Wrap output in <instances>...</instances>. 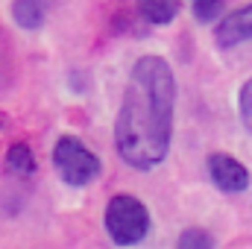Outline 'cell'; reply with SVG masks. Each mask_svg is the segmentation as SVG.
Wrapping results in <instances>:
<instances>
[{"label": "cell", "mask_w": 252, "mask_h": 249, "mask_svg": "<svg viewBox=\"0 0 252 249\" xmlns=\"http://www.w3.org/2000/svg\"><path fill=\"white\" fill-rule=\"evenodd\" d=\"M176 79L161 56L138 59L115 121V147L129 167L153 170L167 158L173 138Z\"/></svg>", "instance_id": "obj_1"}, {"label": "cell", "mask_w": 252, "mask_h": 249, "mask_svg": "<svg viewBox=\"0 0 252 249\" xmlns=\"http://www.w3.org/2000/svg\"><path fill=\"white\" fill-rule=\"evenodd\" d=\"M106 232L121 247L144 241L147 232H150V211H147V205L141 199L129 196V193L112 196V202L106 208Z\"/></svg>", "instance_id": "obj_2"}, {"label": "cell", "mask_w": 252, "mask_h": 249, "mask_svg": "<svg viewBox=\"0 0 252 249\" xmlns=\"http://www.w3.org/2000/svg\"><path fill=\"white\" fill-rule=\"evenodd\" d=\"M53 167L56 173L62 176L67 185L73 187H82L88 182H94L103 170L100 158L73 135H62L56 141V150H53Z\"/></svg>", "instance_id": "obj_3"}, {"label": "cell", "mask_w": 252, "mask_h": 249, "mask_svg": "<svg viewBox=\"0 0 252 249\" xmlns=\"http://www.w3.org/2000/svg\"><path fill=\"white\" fill-rule=\"evenodd\" d=\"M208 173H211L214 185L220 190H226V193H241V190L250 187V170L226 153L208 156Z\"/></svg>", "instance_id": "obj_4"}, {"label": "cell", "mask_w": 252, "mask_h": 249, "mask_svg": "<svg viewBox=\"0 0 252 249\" xmlns=\"http://www.w3.org/2000/svg\"><path fill=\"white\" fill-rule=\"evenodd\" d=\"M214 38H217V47H223V50H229L235 44H244V41H252V3L232 12V15H226L217 27Z\"/></svg>", "instance_id": "obj_5"}, {"label": "cell", "mask_w": 252, "mask_h": 249, "mask_svg": "<svg viewBox=\"0 0 252 249\" xmlns=\"http://www.w3.org/2000/svg\"><path fill=\"white\" fill-rule=\"evenodd\" d=\"M50 6H53V0H15L12 3V18L24 30H38V27H44Z\"/></svg>", "instance_id": "obj_6"}, {"label": "cell", "mask_w": 252, "mask_h": 249, "mask_svg": "<svg viewBox=\"0 0 252 249\" xmlns=\"http://www.w3.org/2000/svg\"><path fill=\"white\" fill-rule=\"evenodd\" d=\"M135 6H138V15H141L144 21L158 24V27L173 24L176 15H179V9H182L179 0H138Z\"/></svg>", "instance_id": "obj_7"}, {"label": "cell", "mask_w": 252, "mask_h": 249, "mask_svg": "<svg viewBox=\"0 0 252 249\" xmlns=\"http://www.w3.org/2000/svg\"><path fill=\"white\" fill-rule=\"evenodd\" d=\"M6 167H9V173H15V176H32V173H35V156H32V150H30L27 144L9 147V153H6Z\"/></svg>", "instance_id": "obj_8"}, {"label": "cell", "mask_w": 252, "mask_h": 249, "mask_svg": "<svg viewBox=\"0 0 252 249\" xmlns=\"http://www.w3.org/2000/svg\"><path fill=\"white\" fill-rule=\"evenodd\" d=\"M211 247H214V238L208 232H199V229H188L179 238V249H211Z\"/></svg>", "instance_id": "obj_9"}, {"label": "cell", "mask_w": 252, "mask_h": 249, "mask_svg": "<svg viewBox=\"0 0 252 249\" xmlns=\"http://www.w3.org/2000/svg\"><path fill=\"white\" fill-rule=\"evenodd\" d=\"M238 112H241V124L252 132V76L244 82L241 97H238Z\"/></svg>", "instance_id": "obj_10"}, {"label": "cell", "mask_w": 252, "mask_h": 249, "mask_svg": "<svg viewBox=\"0 0 252 249\" xmlns=\"http://www.w3.org/2000/svg\"><path fill=\"white\" fill-rule=\"evenodd\" d=\"M220 12H223V0H193V15H196L202 24L220 18Z\"/></svg>", "instance_id": "obj_11"}]
</instances>
